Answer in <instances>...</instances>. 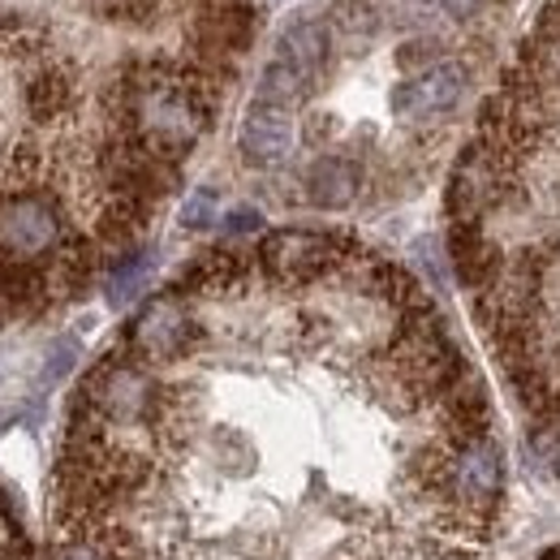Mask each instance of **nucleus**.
Wrapping results in <instances>:
<instances>
[{
    "label": "nucleus",
    "mask_w": 560,
    "mask_h": 560,
    "mask_svg": "<svg viewBox=\"0 0 560 560\" xmlns=\"http://www.w3.org/2000/svg\"><path fill=\"white\" fill-rule=\"evenodd\" d=\"M211 121V100L199 78L177 70H155L130 86V126L135 142L160 160L186 155L203 139Z\"/></svg>",
    "instance_id": "f257e3e1"
},
{
    "label": "nucleus",
    "mask_w": 560,
    "mask_h": 560,
    "mask_svg": "<svg viewBox=\"0 0 560 560\" xmlns=\"http://www.w3.org/2000/svg\"><path fill=\"white\" fill-rule=\"evenodd\" d=\"M66 237V220L48 195H13L0 203V250L13 264H35L52 255Z\"/></svg>",
    "instance_id": "f03ea898"
},
{
    "label": "nucleus",
    "mask_w": 560,
    "mask_h": 560,
    "mask_svg": "<svg viewBox=\"0 0 560 560\" xmlns=\"http://www.w3.org/2000/svg\"><path fill=\"white\" fill-rule=\"evenodd\" d=\"M264 268L280 280H315L324 277L337 259H341V242L328 233H311V229H280L268 233L259 246Z\"/></svg>",
    "instance_id": "7ed1b4c3"
},
{
    "label": "nucleus",
    "mask_w": 560,
    "mask_h": 560,
    "mask_svg": "<svg viewBox=\"0 0 560 560\" xmlns=\"http://www.w3.org/2000/svg\"><path fill=\"white\" fill-rule=\"evenodd\" d=\"M466 82H470V73H466L462 61H435V66H427L415 78H406L393 91V113L406 117V121L444 117V113H453L462 104Z\"/></svg>",
    "instance_id": "20e7f679"
},
{
    "label": "nucleus",
    "mask_w": 560,
    "mask_h": 560,
    "mask_svg": "<svg viewBox=\"0 0 560 560\" xmlns=\"http://www.w3.org/2000/svg\"><path fill=\"white\" fill-rule=\"evenodd\" d=\"M91 406L113 422H135L142 415H151L155 406V384L142 375L130 362H108L104 371H95L91 388H86Z\"/></svg>",
    "instance_id": "39448f33"
},
{
    "label": "nucleus",
    "mask_w": 560,
    "mask_h": 560,
    "mask_svg": "<svg viewBox=\"0 0 560 560\" xmlns=\"http://www.w3.org/2000/svg\"><path fill=\"white\" fill-rule=\"evenodd\" d=\"M237 151L250 168H277L293 151V117L289 108H272V104H250L237 130Z\"/></svg>",
    "instance_id": "423d86ee"
},
{
    "label": "nucleus",
    "mask_w": 560,
    "mask_h": 560,
    "mask_svg": "<svg viewBox=\"0 0 560 560\" xmlns=\"http://www.w3.org/2000/svg\"><path fill=\"white\" fill-rule=\"evenodd\" d=\"M190 315H186V306H182V298H173V293H164V298H155V302H147L142 306V315L135 319V328H130V341H135V350L142 358H177V353L190 346Z\"/></svg>",
    "instance_id": "0eeeda50"
},
{
    "label": "nucleus",
    "mask_w": 560,
    "mask_h": 560,
    "mask_svg": "<svg viewBox=\"0 0 560 560\" xmlns=\"http://www.w3.org/2000/svg\"><path fill=\"white\" fill-rule=\"evenodd\" d=\"M453 488L475 509H491L500 500L504 462H500V448L491 440H475V444L462 448V457L453 462Z\"/></svg>",
    "instance_id": "6e6552de"
},
{
    "label": "nucleus",
    "mask_w": 560,
    "mask_h": 560,
    "mask_svg": "<svg viewBox=\"0 0 560 560\" xmlns=\"http://www.w3.org/2000/svg\"><path fill=\"white\" fill-rule=\"evenodd\" d=\"M500 177H504V168H500V155H495V151L475 147V151L462 155V164H457V173H453V190H448V203L462 215V224L475 220V215L495 199Z\"/></svg>",
    "instance_id": "1a4fd4ad"
},
{
    "label": "nucleus",
    "mask_w": 560,
    "mask_h": 560,
    "mask_svg": "<svg viewBox=\"0 0 560 560\" xmlns=\"http://www.w3.org/2000/svg\"><path fill=\"white\" fill-rule=\"evenodd\" d=\"M328 57H332V26L328 22H315V18H298L280 31L277 39V61L298 70L306 82H319V73L328 70Z\"/></svg>",
    "instance_id": "9d476101"
},
{
    "label": "nucleus",
    "mask_w": 560,
    "mask_h": 560,
    "mask_svg": "<svg viewBox=\"0 0 560 560\" xmlns=\"http://www.w3.org/2000/svg\"><path fill=\"white\" fill-rule=\"evenodd\" d=\"M358 186H362V173L346 155H324L306 173V199L324 211L350 208L353 199H358Z\"/></svg>",
    "instance_id": "9b49d317"
},
{
    "label": "nucleus",
    "mask_w": 560,
    "mask_h": 560,
    "mask_svg": "<svg viewBox=\"0 0 560 560\" xmlns=\"http://www.w3.org/2000/svg\"><path fill=\"white\" fill-rule=\"evenodd\" d=\"M70 104H73L70 73L44 70L26 82V108H31V117H35V121H52V117H61Z\"/></svg>",
    "instance_id": "f8f14e48"
},
{
    "label": "nucleus",
    "mask_w": 560,
    "mask_h": 560,
    "mask_svg": "<svg viewBox=\"0 0 560 560\" xmlns=\"http://www.w3.org/2000/svg\"><path fill=\"white\" fill-rule=\"evenodd\" d=\"M315 91V82H306L298 70H289V66H280L277 57L264 66V73H259V91H255V100L259 104H272V108H298L306 95Z\"/></svg>",
    "instance_id": "ddd939ff"
},
{
    "label": "nucleus",
    "mask_w": 560,
    "mask_h": 560,
    "mask_svg": "<svg viewBox=\"0 0 560 560\" xmlns=\"http://www.w3.org/2000/svg\"><path fill=\"white\" fill-rule=\"evenodd\" d=\"M453 264H457V272L462 280H488V272L495 268V259H491V250L479 242V233L470 229V224H462L457 229V242H453Z\"/></svg>",
    "instance_id": "4468645a"
},
{
    "label": "nucleus",
    "mask_w": 560,
    "mask_h": 560,
    "mask_svg": "<svg viewBox=\"0 0 560 560\" xmlns=\"http://www.w3.org/2000/svg\"><path fill=\"white\" fill-rule=\"evenodd\" d=\"M44 44V31L31 22V18H0V57H31L39 52Z\"/></svg>",
    "instance_id": "2eb2a0df"
},
{
    "label": "nucleus",
    "mask_w": 560,
    "mask_h": 560,
    "mask_svg": "<svg viewBox=\"0 0 560 560\" xmlns=\"http://www.w3.org/2000/svg\"><path fill=\"white\" fill-rule=\"evenodd\" d=\"M147 277H151V255H135V259L117 264V272L108 280V302H113V306H126L142 284H147Z\"/></svg>",
    "instance_id": "dca6fc26"
},
{
    "label": "nucleus",
    "mask_w": 560,
    "mask_h": 560,
    "mask_svg": "<svg viewBox=\"0 0 560 560\" xmlns=\"http://www.w3.org/2000/svg\"><path fill=\"white\" fill-rule=\"evenodd\" d=\"M108 22H126V26H151L160 13V0H91Z\"/></svg>",
    "instance_id": "f3484780"
},
{
    "label": "nucleus",
    "mask_w": 560,
    "mask_h": 560,
    "mask_svg": "<svg viewBox=\"0 0 560 560\" xmlns=\"http://www.w3.org/2000/svg\"><path fill=\"white\" fill-rule=\"evenodd\" d=\"M73 362H78V341H73V337L52 341V350H48V358H44V371H39V384H44V388L61 384V380L73 371Z\"/></svg>",
    "instance_id": "a211bd4d"
},
{
    "label": "nucleus",
    "mask_w": 560,
    "mask_h": 560,
    "mask_svg": "<svg viewBox=\"0 0 560 560\" xmlns=\"http://www.w3.org/2000/svg\"><path fill=\"white\" fill-rule=\"evenodd\" d=\"M332 22L346 26V31H371V26H375V9H371L366 0H341V4L332 9Z\"/></svg>",
    "instance_id": "6ab92c4d"
},
{
    "label": "nucleus",
    "mask_w": 560,
    "mask_h": 560,
    "mask_svg": "<svg viewBox=\"0 0 560 560\" xmlns=\"http://www.w3.org/2000/svg\"><path fill=\"white\" fill-rule=\"evenodd\" d=\"M211 220H215V195H211V190L190 195L186 208H182V224H186V229H208Z\"/></svg>",
    "instance_id": "aec40b11"
},
{
    "label": "nucleus",
    "mask_w": 560,
    "mask_h": 560,
    "mask_svg": "<svg viewBox=\"0 0 560 560\" xmlns=\"http://www.w3.org/2000/svg\"><path fill=\"white\" fill-rule=\"evenodd\" d=\"M535 444H539V453L552 462V470H560V415L544 422V431L535 435Z\"/></svg>",
    "instance_id": "412c9836"
},
{
    "label": "nucleus",
    "mask_w": 560,
    "mask_h": 560,
    "mask_svg": "<svg viewBox=\"0 0 560 560\" xmlns=\"http://www.w3.org/2000/svg\"><path fill=\"white\" fill-rule=\"evenodd\" d=\"M259 224H264V215L255 208H237L224 215V229H229V233H250V229H259Z\"/></svg>",
    "instance_id": "4be33fe9"
},
{
    "label": "nucleus",
    "mask_w": 560,
    "mask_h": 560,
    "mask_svg": "<svg viewBox=\"0 0 560 560\" xmlns=\"http://www.w3.org/2000/svg\"><path fill=\"white\" fill-rule=\"evenodd\" d=\"M483 4H488V0H444V9H448L453 18H475Z\"/></svg>",
    "instance_id": "5701e85b"
},
{
    "label": "nucleus",
    "mask_w": 560,
    "mask_h": 560,
    "mask_svg": "<svg viewBox=\"0 0 560 560\" xmlns=\"http://www.w3.org/2000/svg\"><path fill=\"white\" fill-rule=\"evenodd\" d=\"M61 560H104V552L91 548V544H73V548H66V557Z\"/></svg>",
    "instance_id": "b1692460"
},
{
    "label": "nucleus",
    "mask_w": 560,
    "mask_h": 560,
    "mask_svg": "<svg viewBox=\"0 0 560 560\" xmlns=\"http://www.w3.org/2000/svg\"><path fill=\"white\" fill-rule=\"evenodd\" d=\"M9 427H13V415H9V410H4V406H0V435H4V431H9Z\"/></svg>",
    "instance_id": "393cba45"
}]
</instances>
